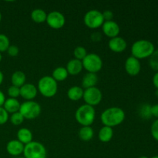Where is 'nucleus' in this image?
<instances>
[{"label": "nucleus", "instance_id": "obj_1", "mask_svg": "<svg viewBox=\"0 0 158 158\" xmlns=\"http://www.w3.org/2000/svg\"><path fill=\"white\" fill-rule=\"evenodd\" d=\"M124 120L125 112L122 108L117 106L107 108L100 115V120L103 126L111 128L120 125Z\"/></svg>", "mask_w": 158, "mask_h": 158}, {"label": "nucleus", "instance_id": "obj_2", "mask_svg": "<svg viewBox=\"0 0 158 158\" xmlns=\"http://www.w3.org/2000/svg\"><path fill=\"white\" fill-rule=\"evenodd\" d=\"M155 51L154 45L152 42L147 40H140L134 42L131 46V54L132 56L137 60L149 58L153 52Z\"/></svg>", "mask_w": 158, "mask_h": 158}, {"label": "nucleus", "instance_id": "obj_3", "mask_svg": "<svg viewBox=\"0 0 158 158\" xmlns=\"http://www.w3.org/2000/svg\"><path fill=\"white\" fill-rule=\"evenodd\" d=\"M96 117L95 108L87 104H83L77 110L75 118L82 127H89L94 123Z\"/></svg>", "mask_w": 158, "mask_h": 158}, {"label": "nucleus", "instance_id": "obj_4", "mask_svg": "<svg viewBox=\"0 0 158 158\" xmlns=\"http://www.w3.org/2000/svg\"><path fill=\"white\" fill-rule=\"evenodd\" d=\"M38 92L46 98H51L58 91V83L50 76H45L40 79L37 85Z\"/></svg>", "mask_w": 158, "mask_h": 158}, {"label": "nucleus", "instance_id": "obj_5", "mask_svg": "<svg viewBox=\"0 0 158 158\" xmlns=\"http://www.w3.org/2000/svg\"><path fill=\"white\" fill-rule=\"evenodd\" d=\"M42 111L40 103L34 100L25 101L20 104L19 112L23 116L26 120H34L40 115Z\"/></svg>", "mask_w": 158, "mask_h": 158}, {"label": "nucleus", "instance_id": "obj_6", "mask_svg": "<svg viewBox=\"0 0 158 158\" xmlns=\"http://www.w3.org/2000/svg\"><path fill=\"white\" fill-rule=\"evenodd\" d=\"M23 155L25 158H46L47 151L44 145L38 141H32L25 145Z\"/></svg>", "mask_w": 158, "mask_h": 158}, {"label": "nucleus", "instance_id": "obj_7", "mask_svg": "<svg viewBox=\"0 0 158 158\" xmlns=\"http://www.w3.org/2000/svg\"><path fill=\"white\" fill-rule=\"evenodd\" d=\"M82 63L83 69L91 73L97 74L103 68V60L100 56L96 53H88L82 60Z\"/></svg>", "mask_w": 158, "mask_h": 158}, {"label": "nucleus", "instance_id": "obj_8", "mask_svg": "<svg viewBox=\"0 0 158 158\" xmlns=\"http://www.w3.org/2000/svg\"><path fill=\"white\" fill-rule=\"evenodd\" d=\"M83 22L88 28L91 29H96L101 27L105 21L103 14L100 11L97 9H91L85 14Z\"/></svg>", "mask_w": 158, "mask_h": 158}, {"label": "nucleus", "instance_id": "obj_9", "mask_svg": "<svg viewBox=\"0 0 158 158\" xmlns=\"http://www.w3.org/2000/svg\"><path fill=\"white\" fill-rule=\"evenodd\" d=\"M83 100L85 104L89 105L91 106H96L100 103L103 99V94L99 88L91 87L85 89L83 92Z\"/></svg>", "mask_w": 158, "mask_h": 158}, {"label": "nucleus", "instance_id": "obj_10", "mask_svg": "<svg viewBox=\"0 0 158 158\" xmlns=\"http://www.w3.org/2000/svg\"><path fill=\"white\" fill-rule=\"evenodd\" d=\"M46 23L50 28L53 29H60L64 26L66 19L62 12L58 11H52L47 14Z\"/></svg>", "mask_w": 158, "mask_h": 158}, {"label": "nucleus", "instance_id": "obj_11", "mask_svg": "<svg viewBox=\"0 0 158 158\" xmlns=\"http://www.w3.org/2000/svg\"><path fill=\"white\" fill-rule=\"evenodd\" d=\"M125 70L127 73L131 77H136L140 73L141 70V64L140 60L134 56H130L125 61Z\"/></svg>", "mask_w": 158, "mask_h": 158}, {"label": "nucleus", "instance_id": "obj_12", "mask_svg": "<svg viewBox=\"0 0 158 158\" xmlns=\"http://www.w3.org/2000/svg\"><path fill=\"white\" fill-rule=\"evenodd\" d=\"M102 27V31L106 36L109 37L110 39L114 38V37L119 36L120 28L117 23L114 20L111 21H105L103 23Z\"/></svg>", "mask_w": 158, "mask_h": 158}, {"label": "nucleus", "instance_id": "obj_13", "mask_svg": "<svg viewBox=\"0 0 158 158\" xmlns=\"http://www.w3.org/2000/svg\"><path fill=\"white\" fill-rule=\"evenodd\" d=\"M38 94L37 87L32 83H25L20 87V97L26 101L33 100Z\"/></svg>", "mask_w": 158, "mask_h": 158}, {"label": "nucleus", "instance_id": "obj_14", "mask_svg": "<svg viewBox=\"0 0 158 158\" xmlns=\"http://www.w3.org/2000/svg\"><path fill=\"white\" fill-rule=\"evenodd\" d=\"M127 43L126 40L120 36L114 37V38L110 39L108 42V47L112 52L120 53L126 50Z\"/></svg>", "mask_w": 158, "mask_h": 158}, {"label": "nucleus", "instance_id": "obj_15", "mask_svg": "<svg viewBox=\"0 0 158 158\" xmlns=\"http://www.w3.org/2000/svg\"><path fill=\"white\" fill-rule=\"evenodd\" d=\"M24 147L25 145H23L17 139L16 140H9L6 144V151L11 156L18 157V156L23 154Z\"/></svg>", "mask_w": 158, "mask_h": 158}, {"label": "nucleus", "instance_id": "obj_16", "mask_svg": "<svg viewBox=\"0 0 158 158\" xmlns=\"http://www.w3.org/2000/svg\"><path fill=\"white\" fill-rule=\"evenodd\" d=\"M68 74L71 76H77L82 72L83 69V63L80 60L77 59H72L66 64V67Z\"/></svg>", "mask_w": 158, "mask_h": 158}, {"label": "nucleus", "instance_id": "obj_17", "mask_svg": "<svg viewBox=\"0 0 158 158\" xmlns=\"http://www.w3.org/2000/svg\"><path fill=\"white\" fill-rule=\"evenodd\" d=\"M17 140L23 145H26L32 141V133L29 129L23 127L17 131Z\"/></svg>", "mask_w": 158, "mask_h": 158}, {"label": "nucleus", "instance_id": "obj_18", "mask_svg": "<svg viewBox=\"0 0 158 158\" xmlns=\"http://www.w3.org/2000/svg\"><path fill=\"white\" fill-rule=\"evenodd\" d=\"M20 104L21 103H19V101L17 99L8 98L5 101V103L2 107L6 110V111L8 114H12L19 111Z\"/></svg>", "mask_w": 158, "mask_h": 158}, {"label": "nucleus", "instance_id": "obj_19", "mask_svg": "<svg viewBox=\"0 0 158 158\" xmlns=\"http://www.w3.org/2000/svg\"><path fill=\"white\" fill-rule=\"evenodd\" d=\"M98 82V77L96 73H87L85 74L82 79V86L84 89L94 87Z\"/></svg>", "mask_w": 158, "mask_h": 158}, {"label": "nucleus", "instance_id": "obj_20", "mask_svg": "<svg viewBox=\"0 0 158 158\" xmlns=\"http://www.w3.org/2000/svg\"><path fill=\"white\" fill-rule=\"evenodd\" d=\"M26 74L23 71L17 70L12 74L11 77V82L12 86L20 88L26 83Z\"/></svg>", "mask_w": 158, "mask_h": 158}, {"label": "nucleus", "instance_id": "obj_21", "mask_svg": "<svg viewBox=\"0 0 158 158\" xmlns=\"http://www.w3.org/2000/svg\"><path fill=\"white\" fill-rule=\"evenodd\" d=\"M113 137H114L113 128L106 126H103V127L100 128L98 133V137L100 141L103 143H108L112 140Z\"/></svg>", "mask_w": 158, "mask_h": 158}, {"label": "nucleus", "instance_id": "obj_22", "mask_svg": "<svg viewBox=\"0 0 158 158\" xmlns=\"http://www.w3.org/2000/svg\"><path fill=\"white\" fill-rule=\"evenodd\" d=\"M84 89L78 86H73L69 88L67 91V97L72 101H78L83 99Z\"/></svg>", "mask_w": 158, "mask_h": 158}, {"label": "nucleus", "instance_id": "obj_23", "mask_svg": "<svg viewBox=\"0 0 158 158\" xmlns=\"http://www.w3.org/2000/svg\"><path fill=\"white\" fill-rule=\"evenodd\" d=\"M68 76H69V74H68L66 67L59 66V67H56L52 71V73L51 77L58 83V82H63L65 80H66Z\"/></svg>", "mask_w": 158, "mask_h": 158}, {"label": "nucleus", "instance_id": "obj_24", "mask_svg": "<svg viewBox=\"0 0 158 158\" xmlns=\"http://www.w3.org/2000/svg\"><path fill=\"white\" fill-rule=\"evenodd\" d=\"M79 137L81 140L84 142L89 141L91 139H93L94 136V129L89 127H82L78 132Z\"/></svg>", "mask_w": 158, "mask_h": 158}, {"label": "nucleus", "instance_id": "obj_25", "mask_svg": "<svg viewBox=\"0 0 158 158\" xmlns=\"http://www.w3.org/2000/svg\"><path fill=\"white\" fill-rule=\"evenodd\" d=\"M47 13L42 9H35L31 12V19L35 23H43L46 21Z\"/></svg>", "mask_w": 158, "mask_h": 158}, {"label": "nucleus", "instance_id": "obj_26", "mask_svg": "<svg viewBox=\"0 0 158 158\" xmlns=\"http://www.w3.org/2000/svg\"><path fill=\"white\" fill-rule=\"evenodd\" d=\"M10 46V41L9 37L5 34L0 33V52H6Z\"/></svg>", "mask_w": 158, "mask_h": 158}, {"label": "nucleus", "instance_id": "obj_27", "mask_svg": "<svg viewBox=\"0 0 158 158\" xmlns=\"http://www.w3.org/2000/svg\"><path fill=\"white\" fill-rule=\"evenodd\" d=\"M87 54L86 48H84L83 46H77L73 50V55L75 59L80 60V61H82Z\"/></svg>", "mask_w": 158, "mask_h": 158}, {"label": "nucleus", "instance_id": "obj_28", "mask_svg": "<svg viewBox=\"0 0 158 158\" xmlns=\"http://www.w3.org/2000/svg\"><path fill=\"white\" fill-rule=\"evenodd\" d=\"M149 65L151 69L158 72V49L154 51L149 57Z\"/></svg>", "mask_w": 158, "mask_h": 158}, {"label": "nucleus", "instance_id": "obj_29", "mask_svg": "<svg viewBox=\"0 0 158 158\" xmlns=\"http://www.w3.org/2000/svg\"><path fill=\"white\" fill-rule=\"evenodd\" d=\"M24 117L20 114L19 112H16L15 114H12L10 117V121L15 126H19L24 121Z\"/></svg>", "mask_w": 158, "mask_h": 158}, {"label": "nucleus", "instance_id": "obj_30", "mask_svg": "<svg viewBox=\"0 0 158 158\" xmlns=\"http://www.w3.org/2000/svg\"><path fill=\"white\" fill-rule=\"evenodd\" d=\"M151 106H150L149 104H144L140 107V115L141 116L142 118H144V119L151 118V117L152 116L151 115Z\"/></svg>", "mask_w": 158, "mask_h": 158}, {"label": "nucleus", "instance_id": "obj_31", "mask_svg": "<svg viewBox=\"0 0 158 158\" xmlns=\"http://www.w3.org/2000/svg\"><path fill=\"white\" fill-rule=\"evenodd\" d=\"M8 95H9V98H14L17 99L20 96V88L16 87L15 86H10L7 89Z\"/></svg>", "mask_w": 158, "mask_h": 158}, {"label": "nucleus", "instance_id": "obj_32", "mask_svg": "<svg viewBox=\"0 0 158 158\" xmlns=\"http://www.w3.org/2000/svg\"><path fill=\"white\" fill-rule=\"evenodd\" d=\"M9 114L6 111V110L2 106L0 107V125H4L9 120Z\"/></svg>", "mask_w": 158, "mask_h": 158}, {"label": "nucleus", "instance_id": "obj_33", "mask_svg": "<svg viewBox=\"0 0 158 158\" xmlns=\"http://www.w3.org/2000/svg\"><path fill=\"white\" fill-rule=\"evenodd\" d=\"M151 133L153 138L158 141V119L153 122L151 127Z\"/></svg>", "mask_w": 158, "mask_h": 158}, {"label": "nucleus", "instance_id": "obj_34", "mask_svg": "<svg viewBox=\"0 0 158 158\" xmlns=\"http://www.w3.org/2000/svg\"><path fill=\"white\" fill-rule=\"evenodd\" d=\"M6 52H7L8 55L9 56L15 57L18 56L19 52V49L18 46H15V45H10Z\"/></svg>", "mask_w": 158, "mask_h": 158}, {"label": "nucleus", "instance_id": "obj_35", "mask_svg": "<svg viewBox=\"0 0 158 158\" xmlns=\"http://www.w3.org/2000/svg\"><path fill=\"white\" fill-rule=\"evenodd\" d=\"M102 14H103L104 21H111V20H113V18H114V13H113L112 11L105 10L104 12H102Z\"/></svg>", "mask_w": 158, "mask_h": 158}, {"label": "nucleus", "instance_id": "obj_36", "mask_svg": "<svg viewBox=\"0 0 158 158\" xmlns=\"http://www.w3.org/2000/svg\"><path fill=\"white\" fill-rule=\"evenodd\" d=\"M151 115L154 116V117H156V118L158 119V103L151 106Z\"/></svg>", "mask_w": 158, "mask_h": 158}, {"label": "nucleus", "instance_id": "obj_37", "mask_svg": "<svg viewBox=\"0 0 158 158\" xmlns=\"http://www.w3.org/2000/svg\"><path fill=\"white\" fill-rule=\"evenodd\" d=\"M91 40H92V41L94 42H99L100 41V40H101V34L99 32H94V33H92V35H91Z\"/></svg>", "mask_w": 158, "mask_h": 158}, {"label": "nucleus", "instance_id": "obj_38", "mask_svg": "<svg viewBox=\"0 0 158 158\" xmlns=\"http://www.w3.org/2000/svg\"><path fill=\"white\" fill-rule=\"evenodd\" d=\"M6 100V96H5L4 93H3L2 90H0V107L3 106Z\"/></svg>", "mask_w": 158, "mask_h": 158}, {"label": "nucleus", "instance_id": "obj_39", "mask_svg": "<svg viewBox=\"0 0 158 158\" xmlns=\"http://www.w3.org/2000/svg\"><path fill=\"white\" fill-rule=\"evenodd\" d=\"M152 81H153V84H154V86L158 89V72L156 73L154 75V77H153V79H152Z\"/></svg>", "mask_w": 158, "mask_h": 158}, {"label": "nucleus", "instance_id": "obj_40", "mask_svg": "<svg viewBox=\"0 0 158 158\" xmlns=\"http://www.w3.org/2000/svg\"><path fill=\"white\" fill-rule=\"evenodd\" d=\"M3 80H4V74H3V73L2 71H0V86L2 83Z\"/></svg>", "mask_w": 158, "mask_h": 158}, {"label": "nucleus", "instance_id": "obj_41", "mask_svg": "<svg viewBox=\"0 0 158 158\" xmlns=\"http://www.w3.org/2000/svg\"><path fill=\"white\" fill-rule=\"evenodd\" d=\"M2 60V53L0 52V63H1Z\"/></svg>", "mask_w": 158, "mask_h": 158}, {"label": "nucleus", "instance_id": "obj_42", "mask_svg": "<svg viewBox=\"0 0 158 158\" xmlns=\"http://www.w3.org/2000/svg\"><path fill=\"white\" fill-rule=\"evenodd\" d=\"M138 158H149V157H147V156H141V157H138Z\"/></svg>", "mask_w": 158, "mask_h": 158}, {"label": "nucleus", "instance_id": "obj_43", "mask_svg": "<svg viewBox=\"0 0 158 158\" xmlns=\"http://www.w3.org/2000/svg\"><path fill=\"white\" fill-rule=\"evenodd\" d=\"M1 21H2V13L1 12H0V23H1Z\"/></svg>", "mask_w": 158, "mask_h": 158}, {"label": "nucleus", "instance_id": "obj_44", "mask_svg": "<svg viewBox=\"0 0 158 158\" xmlns=\"http://www.w3.org/2000/svg\"><path fill=\"white\" fill-rule=\"evenodd\" d=\"M151 158H158V156H154V157H151Z\"/></svg>", "mask_w": 158, "mask_h": 158}, {"label": "nucleus", "instance_id": "obj_45", "mask_svg": "<svg viewBox=\"0 0 158 158\" xmlns=\"http://www.w3.org/2000/svg\"><path fill=\"white\" fill-rule=\"evenodd\" d=\"M17 158H25L24 157H17Z\"/></svg>", "mask_w": 158, "mask_h": 158}, {"label": "nucleus", "instance_id": "obj_46", "mask_svg": "<svg viewBox=\"0 0 158 158\" xmlns=\"http://www.w3.org/2000/svg\"><path fill=\"white\" fill-rule=\"evenodd\" d=\"M157 45H158V40H157Z\"/></svg>", "mask_w": 158, "mask_h": 158}]
</instances>
